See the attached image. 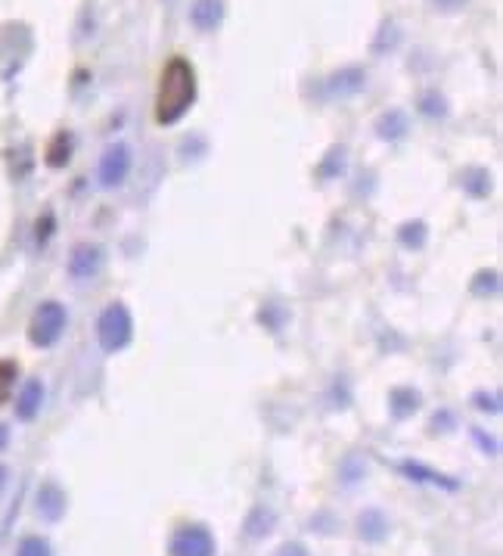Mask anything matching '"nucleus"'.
I'll return each mask as SVG.
<instances>
[{
    "label": "nucleus",
    "instance_id": "nucleus-1",
    "mask_svg": "<svg viewBox=\"0 0 503 556\" xmlns=\"http://www.w3.org/2000/svg\"><path fill=\"white\" fill-rule=\"evenodd\" d=\"M196 103V69L184 56H172L162 69L155 94V122L178 124Z\"/></svg>",
    "mask_w": 503,
    "mask_h": 556
},
{
    "label": "nucleus",
    "instance_id": "nucleus-2",
    "mask_svg": "<svg viewBox=\"0 0 503 556\" xmlns=\"http://www.w3.org/2000/svg\"><path fill=\"white\" fill-rule=\"evenodd\" d=\"M130 336H134V320H130V311L122 302H113L106 311L96 320V342L106 355H119L122 349L130 345Z\"/></svg>",
    "mask_w": 503,
    "mask_h": 556
},
{
    "label": "nucleus",
    "instance_id": "nucleus-3",
    "mask_svg": "<svg viewBox=\"0 0 503 556\" xmlns=\"http://www.w3.org/2000/svg\"><path fill=\"white\" fill-rule=\"evenodd\" d=\"M65 324H69V317H65V308L60 302L38 305V311L31 314V324H29L31 345H38V349H50V345L63 336Z\"/></svg>",
    "mask_w": 503,
    "mask_h": 556
},
{
    "label": "nucleus",
    "instance_id": "nucleus-4",
    "mask_svg": "<svg viewBox=\"0 0 503 556\" xmlns=\"http://www.w3.org/2000/svg\"><path fill=\"white\" fill-rule=\"evenodd\" d=\"M214 535L199 522L180 526L168 541V556H214Z\"/></svg>",
    "mask_w": 503,
    "mask_h": 556
},
{
    "label": "nucleus",
    "instance_id": "nucleus-5",
    "mask_svg": "<svg viewBox=\"0 0 503 556\" xmlns=\"http://www.w3.org/2000/svg\"><path fill=\"white\" fill-rule=\"evenodd\" d=\"M130 174V149L128 143H113L100 159V187H122Z\"/></svg>",
    "mask_w": 503,
    "mask_h": 556
},
{
    "label": "nucleus",
    "instance_id": "nucleus-6",
    "mask_svg": "<svg viewBox=\"0 0 503 556\" xmlns=\"http://www.w3.org/2000/svg\"><path fill=\"white\" fill-rule=\"evenodd\" d=\"M103 267V249L100 246H90V243H81L71 249L69 255V274L75 280H90L96 277V271Z\"/></svg>",
    "mask_w": 503,
    "mask_h": 556
},
{
    "label": "nucleus",
    "instance_id": "nucleus-7",
    "mask_svg": "<svg viewBox=\"0 0 503 556\" xmlns=\"http://www.w3.org/2000/svg\"><path fill=\"white\" fill-rule=\"evenodd\" d=\"M224 19V0H193L189 4V25L202 35L214 31Z\"/></svg>",
    "mask_w": 503,
    "mask_h": 556
},
{
    "label": "nucleus",
    "instance_id": "nucleus-8",
    "mask_svg": "<svg viewBox=\"0 0 503 556\" xmlns=\"http://www.w3.org/2000/svg\"><path fill=\"white\" fill-rule=\"evenodd\" d=\"M38 516L41 519H47V522H56V519H63V513H65V494H63V488L56 485V482H44L41 485V492H38Z\"/></svg>",
    "mask_w": 503,
    "mask_h": 556
},
{
    "label": "nucleus",
    "instance_id": "nucleus-9",
    "mask_svg": "<svg viewBox=\"0 0 503 556\" xmlns=\"http://www.w3.org/2000/svg\"><path fill=\"white\" fill-rule=\"evenodd\" d=\"M273 526H277V513H273L267 503H255V507L249 510V516H246L243 528H246V538L258 541L264 538V535L273 532Z\"/></svg>",
    "mask_w": 503,
    "mask_h": 556
},
{
    "label": "nucleus",
    "instance_id": "nucleus-10",
    "mask_svg": "<svg viewBox=\"0 0 503 556\" xmlns=\"http://www.w3.org/2000/svg\"><path fill=\"white\" fill-rule=\"evenodd\" d=\"M398 469H401L410 482H426V485H439V488H448V492H457V488H460V482H454L450 476L435 473V469L423 467V463H416V460H404Z\"/></svg>",
    "mask_w": 503,
    "mask_h": 556
},
{
    "label": "nucleus",
    "instance_id": "nucleus-11",
    "mask_svg": "<svg viewBox=\"0 0 503 556\" xmlns=\"http://www.w3.org/2000/svg\"><path fill=\"white\" fill-rule=\"evenodd\" d=\"M357 535H361L367 544H379V541H385V535H389V519L373 507L364 510V513L357 516Z\"/></svg>",
    "mask_w": 503,
    "mask_h": 556
},
{
    "label": "nucleus",
    "instance_id": "nucleus-12",
    "mask_svg": "<svg viewBox=\"0 0 503 556\" xmlns=\"http://www.w3.org/2000/svg\"><path fill=\"white\" fill-rule=\"evenodd\" d=\"M41 404H44V385L38 379H31V383H25L22 395L16 401V417L19 420H35Z\"/></svg>",
    "mask_w": 503,
    "mask_h": 556
},
{
    "label": "nucleus",
    "instance_id": "nucleus-13",
    "mask_svg": "<svg viewBox=\"0 0 503 556\" xmlns=\"http://www.w3.org/2000/svg\"><path fill=\"white\" fill-rule=\"evenodd\" d=\"M420 392L414 389H395L389 395V410L395 420H407V417H414L416 410H420Z\"/></svg>",
    "mask_w": 503,
    "mask_h": 556
},
{
    "label": "nucleus",
    "instance_id": "nucleus-14",
    "mask_svg": "<svg viewBox=\"0 0 503 556\" xmlns=\"http://www.w3.org/2000/svg\"><path fill=\"white\" fill-rule=\"evenodd\" d=\"M361 88H364V72L361 69H345V72H339V75L330 78V90L332 94H339V97L357 94Z\"/></svg>",
    "mask_w": 503,
    "mask_h": 556
},
{
    "label": "nucleus",
    "instance_id": "nucleus-15",
    "mask_svg": "<svg viewBox=\"0 0 503 556\" xmlns=\"http://www.w3.org/2000/svg\"><path fill=\"white\" fill-rule=\"evenodd\" d=\"M376 131H379V137H385V140H395V137H401L404 131H407V119H404V113L391 109V113H385L382 119L376 122Z\"/></svg>",
    "mask_w": 503,
    "mask_h": 556
},
{
    "label": "nucleus",
    "instance_id": "nucleus-16",
    "mask_svg": "<svg viewBox=\"0 0 503 556\" xmlns=\"http://www.w3.org/2000/svg\"><path fill=\"white\" fill-rule=\"evenodd\" d=\"M19 379V364L16 361H0V404L10 401L13 389H16Z\"/></svg>",
    "mask_w": 503,
    "mask_h": 556
},
{
    "label": "nucleus",
    "instance_id": "nucleus-17",
    "mask_svg": "<svg viewBox=\"0 0 503 556\" xmlns=\"http://www.w3.org/2000/svg\"><path fill=\"white\" fill-rule=\"evenodd\" d=\"M69 153H71V140H69V134H56V140L50 143V149H47V162L54 168H60L69 162Z\"/></svg>",
    "mask_w": 503,
    "mask_h": 556
},
{
    "label": "nucleus",
    "instance_id": "nucleus-18",
    "mask_svg": "<svg viewBox=\"0 0 503 556\" xmlns=\"http://www.w3.org/2000/svg\"><path fill=\"white\" fill-rule=\"evenodd\" d=\"M16 556H54V551H50V544L44 538H38V535H29V538H22V544H19Z\"/></svg>",
    "mask_w": 503,
    "mask_h": 556
},
{
    "label": "nucleus",
    "instance_id": "nucleus-19",
    "mask_svg": "<svg viewBox=\"0 0 503 556\" xmlns=\"http://www.w3.org/2000/svg\"><path fill=\"white\" fill-rule=\"evenodd\" d=\"M364 473H367V463L357 460V457H348V460L342 463V482L345 485H355L357 479H364Z\"/></svg>",
    "mask_w": 503,
    "mask_h": 556
},
{
    "label": "nucleus",
    "instance_id": "nucleus-20",
    "mask_svg": "<svg viewBox=\"0 0 503 556\" xmlns=\"http://www.w3.org/2000/svg\"><path fill=\"white\" fill-rule=\"evenodd\" d=\"M401 240L407 246H423V240H426V227L423 224H410V231H407V224L401 227Z\"/></svg>",
    "mask_w": 503,
    "mask_h": 556
},
{
    "label": "nucleus",
    "instance_id": "nucleus-21",
    "mask_svg": "<svg viewBox=\"0 0 503 556\" xmlns=\"http://www.w3.org/2000/svg\"><path fill=\"white\" fill-rule=\"evenodd\" d=\"M273 556H311V553H308V547H305V544H298V541H289V544H283Z\"/></svg>",
    "mask_w": 503,
    "mask_h": 556
},
{
    "label": "nucleus",
    "instance_id": "nucleus-22",
    "mask_svg": "<svg viewBox=\"0 0 503 556\" xmlns=\"http://www.w3.org/2000/svg\"><path fill=\"white\" fill-rule=\"evenodd\" d=\"M473 435H475V442H479V444H482V448H485V451H488V454H491V457H494V454H498V444H494V442H491V438H485V435H482V433H479V429H473Z\"/></svg>",
    "mask_w": 503,
    "mask_h": 556
},
{
    "label": "nucleus",
    "instance_id": "nucleus-23",
    "mask_svg": "<svg viewBox=\"0 0 503 556\" xmlns=\"http://www.w3.org/2000/svg\"><path fill=\"white\" fill-rule=\"evenodd\" d=\"M6 442H10V433H6V426H0V451L6 448Z\"/></svg>",
    "mask_w": 503,
    "mask_h": 556
},
{
    "label": "nucleus",
    "instance_id": "nucleus-24",
    "mask_svg": "<svg viewBox=\"0 0 503 556\" xmlns=\"http://www.w3.org/2000/svg\"><path fill=\"white\" fill-rule=\"evenodd\" d=\"M4 482H6V469H0V488H4Z\"/></svg>",
    "mask_w": 503,
    "mask_h": 556
}]
</instances>
